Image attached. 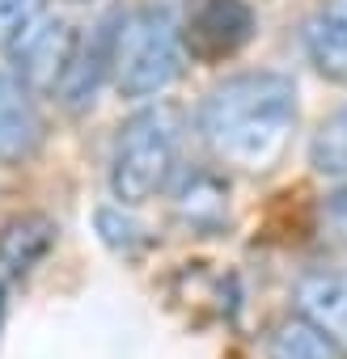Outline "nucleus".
I'll use <instances>...</instances> for the list:
<instances>
[{
  "instance_id": "obj_1",
  "label": "nucleus",
  "mask_w": 347,
  "mask_h": 359,
  "mask_svg": "<svg viewBox=\"0 0 347 359\" xmlns=\"http://www.w3.org/2000/svg\"><path fill=\"white\" fill-rule=\"evenodd\" d=\"M208 152L246 173H267L296 131V85L284 72L225 76L195 114Z\"/></svg>"
},
{
  "instance_id": "obj_2",
  "label": "nucleus",
  "mask_w": 347,
  "mask_h": 359,
  "mask_svg": "<svg viewBox=\"0 0 347 359\" xmlns=\"http://www.w3.org/2000/svg\"><path fill=\"white\" fill-rule=\"evenodd\" d=\"M183 110L169 102L144 106L119 127L110 148V191L123 208L148 203L174 182L183 161Z\"/></svg>"
},
{
  "instance_id": "obj_3",
  "label": "nucleus",
  "mask_w": 347,
  "mask_h": 359,
  "mask_svg": "<svg viewBox=\"0 0 347 359\" xmlns=\"http://www.w3.org/2000/svg\"><path fill=\"white\" fill-rule=\"evenodd\" d=\"M187 39L169 5H140L119 18L114 39V85L123 97H152L183 72Z\"/></svg>"
},
{
  "instance_id": "obj_4",
  "label": "nucleus",
  "mask_w": 347,
  "mask_h": 359,
  "mask_svg": "<svg viewBox=\"0 0 347 359\" xmlns=\"http://www.w3.org/2000/svg\"><path fill=\"white\" fill-rule=\"evenodd\" d=\"M77 39L81 30L64 18H39L13 47V76L30 89V93H55L64 72H68V60L77 51Z\"/></svg>"
},
{
  "instance_id": "obj_5",
  "label": "nucleus",
  "mask_w": 347,
  "mask_h": 359,
  "mask_svg": "<svg viewBox=\"0 0 347 359\" xmlns=\"http://www.w3.org/2000/svg\"><path fill=\"white\" fill-rule=\"evenodd\" d=\"M254 34V13L242 5V0H195V9L183 26L187 39V55L216 64L229 60L233 51H242Z\"/></svg>"
},
{
  "instance_id": "obj_6",
  "label": "nucleus",
  "mask_w": 347,
  "mask_h": 359,
  "mask_svg": "<svg viewBox=\"0 0 347 359\" xmlns=\"http://www.w3.org/2000/svg\"><path fill=\"white\" fill-rule=\"evenodd\" d=\"M114 39H119V18H106L98 22L89 34L77 39V51L68 60V72L55 89V97L68 106V110H85L93 106L98 89L106 76H114Z\"/></svg>"
},
{
  "instance_id": "obj_7",
  "label": "nucleus",
  "mask_w": 347,
  "mask_h": 359,
  "mask_svg": "<svg viewBox=\"0 0 347 359\" xmlns=\"http://www.w3.org/2000/svg\"><path fill=\"white\" fill-rule=\"evenodd\" d=\"M43 144V114L30 97V89L0 72V161H26Z\"/></svg>"
},
{
  "instance_id": "obj_8",
  "label": "nucleus",
  "mask_w": 347,
  "mask_h": 359,
  "mask_svg": "<svg viewBox=\"0 0 347 359\" xmlns=\"http://www.w3.org/2000/svg\"><path fill=\"white\" fill-rule=\"evenodd\" d=\"M305 55L309 64L334 81L347 85V0H322L313 18L305 22Z\"/></svg>"
},
{
  "instance_id": "obj_9",
  "label": "nucleus",
  "mask_w": 347,
  "mask_h": 359,
  "mask_svg": "<svg viewBox=\"0 0 347 359\" xmlns=\"http://www.w3.org/2000/svg\"><path fill=\"white\" fill-rule=\"evenodd\" d=\"M296 304H301V317L313 321L347 355V271L305 275L296 287Z\"/></svg>"
},
{
  "instance_id": "obj_10",
  "label": "nucleus",
  "mask_w": 347,
  "mask_h": 359,
  "mask_svg": "<svg viewBox=\"0 0 347 359\" xmlns=\"http://www.w3.org/2000/svg\"><path fill=\"white\" fill-rule=\"evenodd\" d=\"M55 220L43 212H26L13 216L5 229H0V275L5 279H22L30 275L55 245Z\"/></svg>"
},
{
  "instance_id": "obj_11",
  "label": "nucleus",
  "mask_w": 347,
  "mask_h": 359,
  "mask_svg": "<svg viewBox=\"0 0 347 359\" xmlns=\"http://www.w3.org/2000/svg\"><path fill=\"white\" fill-rule=\"evenodd\" d=\"M178 220L187 229H216L225 216H229V203H225V187L216 182L212 173H191L187 182L178 187Z\"/></svg>"
},
{
  "instance_id": "obj_12",
  "label": "nucleus",
  "mask_w": 347,
  "mask_h": 359,
  "mask_svg": "<svg viewBox=\"0 0 347 359\" xmlns=\"http://www.w3.org/2000/svg\"><path fill=\"white\" fill-rule=\"evenodd\" d=\"M271 359H347L313 321L305 317H292V321H280L275 334H271Z\"/></svg>"
},
{
  "instance_id": "obj_13",
  "label": "nucleus",
  "mask_w": 347,
  "mask_h": 359,
  "mask_svg": "<svg viewBox=\"0 0 347 359\" xmlns=\"http://www.w3.org/2000/svg\"><path fill=\"white\" fill-rule=\"evenodd\" d=\"M309 165L326 177H347V106L334 110L309 140Z\"/></svg>"
},
{
  "instance_id": "obj_14",
  "label": "nucleus",
  "mask_w": 347,
  "mask_h": 359,
  "mask_svg": "<svg viewBox=\"0 0 347 359\" xmlns=\"http://www.w3.org/2000/svg\"><path fill=\"white\" fill-rule=\"evenodd\" d=\"M43 18V0H0V51H9Z\"/></svg>"
},
{
  "instance_id": "obj_15",
  "label": "nucleus",
  "mask_w": 347,
  "mask_h": 359,
  "mask_svg": "<svg viewBox=\"0 0 347 359\" xmlns=\"http://www.w3.org/2000/svg\"><path fill=\"white\" fill-rule=\"evenodd\" d=\"M98 224H102V233H106V241H110L114 250H123V245L136 241V224H131V220H119V212H102Z\"/></svg>"
},
{
  "instance_id": "obj_16",
  "label": "nucleus",
  "mask_w": 347,
  "mask_h": 359,
  "mask_svg": "<svg viewBox=\"0 0 347 359\" xmlns=\"http://www.w3.org/2000/svg\"><path fill=\"white\" fill-rule=\"evenodd\" d=\"M0 309H5V287H0Z\"/></svg>"
}]
</instances>
